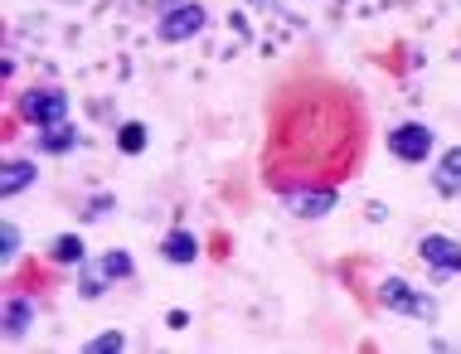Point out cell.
Masks as SVG:
<instances>
[{
	"label": "cell",
	"mask_w": 461,
	"mask_h": 354,
	"mask_svg": "<svg viewBox=\"0 0 461 354\" xmlns=\"http://www.w3.org/2000/svg\"><path fill=\"white\" fill-rule=\"evenodd\" d=\"M20 112L34 126H59V122H68V93H59V87H30L20 97Z\"/></svg>",
	"instance_id": "4"
},
{
	"label": "cell",
	"mask_w": 461,
	"mask_h": 354,
	"mask_svg": "<svg viewBox=\"0 0 461 354\" xmlns=\"http://www.w3.org/2000/svg\"><path fill=\"white\" fill-rule=\"evenodd\" d=\"M418 258L432 268V277H438V282H447V277L461 272V243H456V238H447V233H428V238H422V243H418Z\"/></svg>",
	"instance_id": "5"
},
{
	"label": "cell",
	"mask_w": 461,
	"mask_h": 354,
	"mask_svg": "<svg viewBox=\"0 0 461 354\" xmlns=\"http://www.w3.org/2000/svg\"><path fill=\"white\" fill-rule=\"evenodd\" d=\"M335 209V189H292L286 195V213L292 219H326Z\"/></svg>",
	"instance_id": "6"
},
{
	"label": "cell",
	"mask_w": 461,
	"mask_h": 354,
	"mask_svg": "<svg viewBox=\"0 0 461 354\" xmlns=\"http://www.w3.org/2000/svg\"><path fill=\"white\" fill-rule=\"evenodd\" d=\"M49 262H59V268H83V262H88V252H83V238H78V233L49 238Z\"/></svg>",
	"instance_id": "9"
},
{
	"label": "cell",
	"mask_w": 461,
	"mask_h": 354,
	"mask_svg": "<svg viewBox=\"0 0 461 354\" xmlns=\"http://www.w3.org/2000/svg\"><path fill=\"white\" fill-rule=\"evenodd\" d=\"M107 286H112V277L103 272V262H83V268H78V296L83 301H97Z\"/></svg>",
	"instance_id": "13"
},
{
	"label": "cell",
	"mask_w": 461,
	"mask_h": 354,
	"mask_svg": "<svg viewBox=\"0 0 461 354\" xmlns=\"http://www.w3.org/2000/svg\"><path fill=\"white\" fill-rule=\"evenodd\" d=\"M112 209H117V199H112V195H93L88 209H83V219L93 223V219H103V213H112Z\"/></svg>",
	"instance_id": "18"
},
{
	"label": "cell",
	"mask_w": 461,
	"mask_h": 354,
	"mask_svg": "<svg viewBox=\"0 0 461 354\" xmlns=\"http://www.w3.org/2000/svg\"><path fill=\"white\" fill-rule=\"evenodd\" d=\"M15 252H20V229H15V223H0V258H15Z\"/></svg>",
	"instance_id": "17"
},
{
	"label": "cell",
	"mask_w": 461,
	"mask_h": 354,
	"mask_svg": "<svg viewBox=\"0 0 461 354\" xmlns=\"http://www.w3.org/2000/svg\"><path fill=\"white\" fill-rule=\"evenodd\" d=\"M83 349H88V354H122V349H127V335H122V331L93 335V340H88V345H83Z\"/></svg>",
	"instance_id": "16"
},
{
	"label": "cell",
	"mask_w": 461,
	"mask_h": 354,
	"mask_svg": "<svg viewBox=\"0 0 461 354\" xmlns=\"http://www.w3.org/2000/svg\"><path fill=\"white\" fill-rule=\"evenodd\" d=\"M379 306L408 315V321H418V325H432V321H438V296L408 286L403 277H384V282H379Z\"/></svg>",
	"instance_id": "1"
},
{
	"label": "cell",
	"mask_w": 461,
	"mask_h": 354,
	"mask_svg": "<svg viewBox=\"0 0 461 354\" xmlns=\"http://www.w3.org/2000/svg\"><path fill=\"white\" fill-rule=\"evenodd\" d=\"M117 146L127 150V156H136V150H146V126H141V122H122Z\"/></svg>",
	"instance_id": "15"
},
{
	"label": "cell",
	"mask_w": 461,
	"mask_h": 354,
	"mask_svg": "<svg viewBox=\"0 0 461 354\" xmlns=\"http://www.w3.org/2000/svg\"><path fill=\"white\" fill-rule=\"evenodd\" d=\"M160 258L166 262H185V268H190V262L199 258V243H194V233H185V229H176V233H166V243H160Z\"/></svg>",
	"instance_id": "11"
},
{
	"label": "cell",
	"mask_w": 461,
	"mask_h": 354,
	"mask_svg": "<svg viewBox=\"0 0 461 354\" xmlns=\"http://www.w3.org/2000/svg\"><path fill=\"white\" fill-rule=\"evenodd\" d=\"M97 262H103V272L112 277V282H127V277L136 272V262H131V258H127V252H122V248L103 252V258H97Z\"/></svg>",
	"instance_id": "14"
},
{
	"label": "cell",
	"mask_w": 461,
	"mask_h": 354,
	"mask_svg": "<svg viewBox=\"0 0 461 354\" xmlns=\"http://www.w3.org/2000/svg\"><path fill=\"white\" fill-rule=\"evenodd\" d=\"M432 146H438V136H432V126H422V122H398L389 132V150L398 160H408V166H422V160L432 156Z\"/></svg>",
	"instance_id": "3"
},
{
	"label": "cell",
	"mask_w": 461,
	"mask_h": 354,
	"mask_svg": "<svg viewBox=\"0 0 461 354\" xmlns=\"http://www.w3.org/2000/svg\"><path fill=\"white\" fill-rule=\"evenodd\" d=\"M34 315H40V306H34L30 296H10V301H5V335L20 340V335L34 325Z\"/></svg>",
	"instance_id": "10"
},
{
	"label": "cell",
	"mask_w": 461,
	"mask_h": 354,
	"mask_svg": "<svg viewBox=\"0 0 461 354\" xmlns=\"http://www.w3.org/2000/svg\"><path fill=\"white\" fill-rule=\"evenodd\" d=\"M432 189H438L442 199H456V195H461V146L442 150L438 170H432Z\"/></svg>",
	"instance_id": "8"
},
{
	"label": "cell",
	"mask_w": 461,
	"mask_h": 354,
	"mask_svg": "<svg viewBox=\"0 0 461 354\" xmlns=\"http://www.w3.org/2000/svg\"><path fill=\"white\" fill-rule=\"evenodd\" d=\"M34 180H40V166H34V160H24V156H10L5 170H0V195L15 199L20 189H30Z\"/></svg>",
	"instance_id": "7"
},
{
	"label": "cell",
	"mask_w": 461,
	"mask_h": 354,
	"mask_svg": "<svg viewBox=\"0 0 461 354\" xmlns=\"http://www.w3.org/2000/svg\"><path fill=\"white\" fill-rule=\"evenodd\" d=\"M73 146H78V132H73L68 122H59V126H40V150H44V156H68Z\"/></svg>",
	"instance_id": "12"
},
{
	"label": "cell",
	"mask_w": 461,
	"mask_h": 354,
	"mask_svg": "<svg viewBox=\"0 0 461 354\" xmlns=\"http://www.w3.org/2000/svg\"><path fill=\"white\" fill-rule=\"evenodd\" d=\"M204 24H209V15H204V5H199V0H166V5H160V15H156V34L166 44H185V40H194Z\"/></svg>",
	"instance_id": "2"
}]
</instances>
